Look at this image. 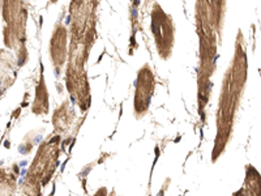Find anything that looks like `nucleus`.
I'll return each instance as SVG.
<instances>
[{
  "label": "nucleus",
  "instance_id": "nucleus-1",
  "mask_svg": "<svg viewBox=\"0 0 261 196\" xmlns=\"http://www.w3.org/2000/svg\"><path fill=\"white\" fill-rule=\"evenodd\" d=\"M94 196H107V190L106 188H101L99 191H97V193Z\"/></svg>",
  "mask_w": 261,
  "mask_h": 196
}]
</instances>
